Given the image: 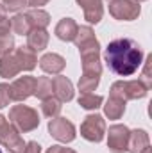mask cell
<instances>
[{"mask_svg":"<svg viewBox=\"0 0 152 153\" xmlns=\"http://www.w3.org/2000/svg\"><path fill=\"white\" fill-rule=\"evenodd\" d=\"M48 134L59 143H72L75 139V126L66 117H52L48 121Z\"/></svg>","mask_w":152,"mask_h":153,"instance_id":"cell-8","label":"cell"},{"mask_svg":"<svg viewBox=\"0 0 152 153\" xmlns=\"http://www.w3.org/2000/svg\"><path fill=\"white\" fill-rule=\"evenodd\" d=\"M34 85H36V78L31 75L18 76L16 80H13V84H9L11 87V100L13 102H25L27 98H31L34 94Z\"/></svg>","mask_w":152,"mask_h":153,"instance_id":"cell-10","label":"cell"},{"mask_svg":"<svg viewBox=\"0 0 152 153\" xmlns=\"http://www.w3.org/2000/svg\"><path fill=\"white\" fill-rule=\"evenodd\" d=\"M52 85H54V96L65 103V102H70L74 98V84L63 75H56L52 78Z\"/></svg>","mask_w":152,"mask_h":153,"instance_id":"cell-13","label":"cell"},{"mask_svg":"<svg viewBox=\"0 0 152 153\" xmlns=\"http://www.w3.org/2000/svg\"><path fill=\"white\" fill-rule=\"evenodd\" d=\"M0 153H2V152H0Z\"/></svg>","mask_w":152,"mask_h":153,"instance_id":"cell-37","label":"cell"},{"mask_svg":"<svg viewBox=\"0 0 152 153\" xmlns=\"http://www.w3.org/2000/svg\"><path fill=\"white\" fill-rule=\"evenodd\" d=\"M150 148V139L149 134L141 128L131 130L129 132V143H127V152L129 153H141L143 150Z\"/></svg>","mask_w":152,"mask_h":153,"instance_id":"cell-15","label":"cell"},{"mask_svg":"<svg viewBox=\"0 0 152 153\" xmlns=\"http://www.w3.org/2000/svg\"><path fill=\"white\" fill-rule=\"evenodd\" d=\"M102 102H104V96L95 94V93H81L77 100V103L86 111H97L99 107H102Z\"/></svg>","mask_w":152,"mask_h":153,"instance_id":"cell-23","label":"cell"},{"mask_svg":"<svg viewBox=\"0 0 152 153\" xmlns=\"http://www.w3.org/2000/svg\"><path fill=\"white\" fill-rule=\"evenodd\" d=\"M104 61L118 76H131L134 75L141 62H143V50L141 46L131 38H120L111 41L104 50Z\"/></svg>","mask_w":152,"mask_h":153,"instance_id":"cell-1","label":"cell"},{"mask_svg":"<svg viewBox=\"0 0 152 153\" xmlns=\"http://www.w3.org/2000/svg\"><path fill=\"white\" fill-rule=\"evenodd\" d=\"M81 64H82V75H91V76H100L102 75L100 52H93V53H84V55H81Z\"/></svg>","mask_w":152,"mask_h":153,"instance_id":"cell-16","label":"cell"},{"mask_svg":"<svg viewBox=\"0 0 152 153\" xmlns=\"http://www.w3.org/2000/svg\"><path fill=\"white\" fill-rule=\"evenodd\" d=\"M47 153H77L75 150H72V148H66V146H52V148H48Z\"/></svg>","mask_w":152,"mask_h":153,"instance_id":"cell-31","label":"cell"},{"mask_svg":"<svg viewBox=\"0 0 152 153\" xmlns=\"http://www.w3.org/2000/svg\"><path fill=\"white\" fill-rule=\"evenodd\" d=\"M143 64V71H141V82L147 85V89H150L152 87V55H147V59H145V62H141Z\"/></svg>","mask_w":152,"mask_h":153,"instance_id":"cell-27","label":"cell"},{"mask_svg":"<svg viewBox=\"0 0 152 153\" xmlns=\"http://www.w3.org/2000/svg\"><path fill=\"white\" fill-rule=\"evenodd\" d=\"M34 96H38L39 100H47V98L54 96V85H52V78L50 76H39V78H36Z\"/></svg>","mask_w":152,"mask_h":153,"instance_id":"cell-22","label":"cell"},{"mask_svg":"<svg viewBox=\"0 0 152 153\" xmlns=\"http://www.w3.org/2000/svg\"><path fill=\"white\" fill-rule=\"evenodd\" d=\"M9 121L18 132L29 134L39 126V114L29 105H13L9 109Z\"/></svg>","mask_w":152,"mask_h":153,"instance_id":"cell-3","label":"cell"},{"mask_svg":"<svg viewBox=\"0 0 152 153\" xmlns=\"http://www.w3.org/2000/svg\"><path fill=\"white\" fill-rule=\"evenodd\" d=\"M48 32L45 29H31V32L27 34V48L36 52H43L48 46Z\"/></svg>","mask_w":152,"mask_h":153,"instance_id":"cell-18","label":"cell"},{"mask_svg":"<svg viewBox=\"0 0 152 153\" xmlns=\"http://www.w3.org/2000/svg\"><path fill=\"white\" fill-rule=\"evenodd\" d=\"M109 2H113V0H109Z\"/></svg>","mask_w":152,"mask_h":153,"instance_id":"cell-36","label":"cell"},{"mask_svg":"<svg viewBox=\"0 0 152 153\" xmlns=\"http://www.w3.org/2000/svg\"><path fill=\"white\" fill-rule=\"evenodd\" d=\"M77 4L81 5L82 9V14H84V20L88 23H99L104 16V5H102V0H75Z\"/></svg>","mask_w":152,"mask_h":153,"instance_id":"cell-12","label":"cell"},{"mask_svg":"<svg viewBox=\"0 0 152 153\" xmlns=\"http://www.w3.org/2000/svg\"><path fill=\"white\" fill-rule=\"evenodd\" d=\"M7 11L2 7V4H0V27H5V25H9V20H7V14H5Z\"/></svg>","mask_w":152,"mask_h":153,"instance_id":"cell-33","label":"cell"},{"mask_svg":"<svg viewBox=\"0 0 152 153\" xmlns=\"http://www.w3.org/2000/svg\"><path fill=\"white\" fill-rule=\"evenodd\" d=\"M29 22H31V27L32 29H47V25L50 23V14L43 9H31L25 13Z\"/></svg>","mask_w":152,"mask_h":153,"instance_id":"cell-21","label":"cell"},{"mask_svg":"<svg viewBox=\"0 0 152 153\" xmlns=\"http://www.w3.org/2000/svg\"><path fill=\"white\" fill-rule=\"evenodd\" d=\"M11 87L9 84H0V109L7 107L11 103Z\"/></svg>","mask_w":152,"mask_h":153,"instance_id":"cell-29","label":"cell"},{"mask_svg":"<svg viewBox=\"0 0 152 153\" xmlns=\"http://www.w3.org/2000/svg\"><path fill=\"white\" fill-rule=\"evenodd\" d=\"M61 109H63V103L56 98V96H50L47 100H41V112L45 117L52 119V117H57L61 114Z\"/></svg>","mask_w":152,"mask_h":153,"instance_id":"cell-24","label":"cell"},{"mask_svg":"<svg viewBox=\"0 0 152 153\" xmlns=\"http://www.w3.org/2000/svg\"><path fill=\"white\" fill-rule=\"evenodd\" d=\"M2 7L9 13H18L27 7V0H2Z\"/></svg>","mask_w":152,"mask_h":153,"instance_id":"cell-28","label":"cell"},{"mask_svg":"<svg viewBox=\"0 0 152 153\" xmlns=\"http://www.w3.org/2000/svg\"><path fill=\"white\" fill-rule=\"evenodd\" d=\"M81 135L90 143H100L106 135V121L100 114H88L81 125Z\"/></svg>","mask_w":152,"mask_h":153,"instance_id":"cell-7","label":"cell"},{"mask_svg":"<svg viewBox=\"0 0 152 153\" xmlns=\"http://www.w3.org/2000/svg\"><path fill=\"white\" fill-rule=\"evenodd\" d=\"M138 2H147V0H138Z\"/></svg>","mask_w":152,"mask_h":153,"instance_id":"cell-35","label":"cell"},{"mask_svg":"<svg viewBox=\"0 0 152 153\" xmlns=\"http://www.w3.org/2000/svg\"><path fill=\"white\" fill-rule=\"evenodd\" d=\"M125 112V102L118 96H111L108 98L106 105H104V114L108 116L109 119H120Z\"/></svg>","mask_w":152,"mask_h":153,"instance_id":"cell-19","label":"cell"},{"mask_svg":"<svg viewBox=\"0 0 152 153\" xmlns=\"http://www.w3.org/2000/svg\"><path fill=\"white\" fill-rule=\"evenodd\" d=\"M72 43H75V46L79 48V53L81 55L93 53V52H100L99 39L95 38V32H93L91 27H79L77 29V34H75V39Z\"/></svg>","mask_w":152,"mask_h":153,"instance_id":"cell-11","label":"cell"},{"mask_svg":"<svg viewBox=\"0 0 152 153\" xmlns=\"http://www.w3.org/2000/svg\"><path fill=\"white\" fill-rule=\"evenodd\" d=\"M129 128L125 125H111L108 130V148L111 153H125L129 143Z\"/></svg>","mask_w":152,"mask_h":153,"instance_id":"cell-9","label":"cell"},{"mask_svg":"<svg viewBox=\"0 0 152 153\" xmlns=\"http://www.w3.org/2000/svg\"><path fill=\"white\" fill-rule=\"evenodd\" d=\"M14 50V36L11 32V27H0V55H5Z\"/></svg>","mask_w":152,"mask_h":153,"instance_id":"cell-25","label":"cell"},{"mask_svg":"<svg viewBox=\"0 0 152 153\" xmlns=\"http://www.w3.org/2000/svg\"><path fill=\"white\" fill-rule=\"evenodd\" d=\"M65 66H66V61L59 53H45L39 59V68L45 73H50V75H61Z\"/></svg>","mask_w":152,"mask_h":153,"instance_id":"cell-14","label":"cell"},{"mask_svg":"<svg viewBox=\"0 0 152 153\" xmlns=\"http://www.w3.org/2000/svg\"><path fill=\"white\" fill-rule=\"evenodd\" d=\"M147 93H149V89L140 78L138 80H116L111 85V91H109L111 96H118L123 102L141 100L147 96Z\"/></svg>","mask_w":152,"mask_h":153,"instance_id":"cell-4","label":"cell"},{"mask_svg":"<svg viewBox=\"0 0 152 153\" xmlns=\"http://www.w3.org/2000/svg\"><path fill=\"white\" fill-rule=\"evenodd\" d=\"M48 0H27V5H31L32 9H41V5H47Z\"/></svg>","mask_w":152,"mask_h":153,"instance_id":"cell-32","label":"cell"},{"mask_svg":"<svg viewBox=\"0 0 152 153\" xmlns=\"http://www.w3.org/2000/svg\"><path fill=\"white\" fill-rule=\"evenodd\" d=\"M77 29H79V25L75 23V20H72V18H63V20H59V23L56 25L54 34L57 36V39H61V41H65V43H72V41L75 39Z\"/></svg>","mask_w":152,"mask_h":153,"instance_id":"cell-17","label":"cell"},{"mask_svg":"<svg viewBox=\"0 0 152 153\" xmlns=\"http://www.w3.org/2000/svg\"><path fill=\"white\" fill-rule=\"evenodd\" d=\"M141 153H150V148H147V150H143Z\"/></svg>","mask_w":152,"mask_h":153,"instance_id":"cell-34","label":"cell"},{"mask_svg":"<svg viewBox=\"0 0 152 153\" xmlns=\"http://www.w3.org/2000/svg\"><path fill=\"white\" fill-rule=\"evenodd\" d=\"M0 144L7 150V153H23V148H25V143L20 132L2 114H0Z\"/></svg>","mask_w":152,"mask_h":153,"instance_id":"cell-5","label":"cell"},{"mask_svg":"<svg viewBox=\"0 0 152 153\" xmlns=\"http://www.w3.org/2000/svg\"><path fill=\"white\" fill-rule=\"evenodd\" d=\"M9 27L13 34H20V36H27L31 32V22L27 18V14H14L9 20Z\"/></svg>","mask_w":152,"mask_h":153,"instance_id":"cell-20","label":"cell"},{"mask_svg":"<svg viewBox=\"0 0 152 153\" xmlns=\"http://www.w3.org/2000/svg\"><path fill=\"white\" fill-rule=\"evenodd\" d=\"M38 64V57L27 46H20L0 57V76L13 78L22 71H32Z\"/></svg>","mask_w":152,"mask_h":153,"instance_id":"cell-2","label":"cell"},{"mask_svg":"<svg viewBox=\"0 0 152 153\" xmlns=\"http://www.w3.org/2000/svg\"><path fill=\"white\" fill-rule=\"evenodd\" d=\"M100 76H91V75H81L79 78V91L81 93H91L99 87Z\"/></svg>","mask_w":152,"mask_h":153,"instance_id":"cell-26","label":"cell"},{"mask_svg":"<svg viewBox=\"0 0 152 153\" xmlns=\"http://www.w3.org/2000/svg\"><path fill=\"white\" fill-rule=\"evenodd\" d=\"M141 5L138 0H113L109 2V14L118 22H132L140 16Z\"/></svg>","mask_w":152,"mask_h":153,"instance_id":"cell-6","label":"cell"},{"mask_svg":"<svg viewBox=\"0 0 152 153\" xmlns=\"http://www.w3.org/2000/svg\"><path fill=\"white\" fill-rule=\"evenodd\" d=\"M23 153H41V146L36 141H29V143H25Z\"/></svg>","mask_w":152,"mask_h":153,"instance_id":"cell-30","label":"cell"}]
</instances>
